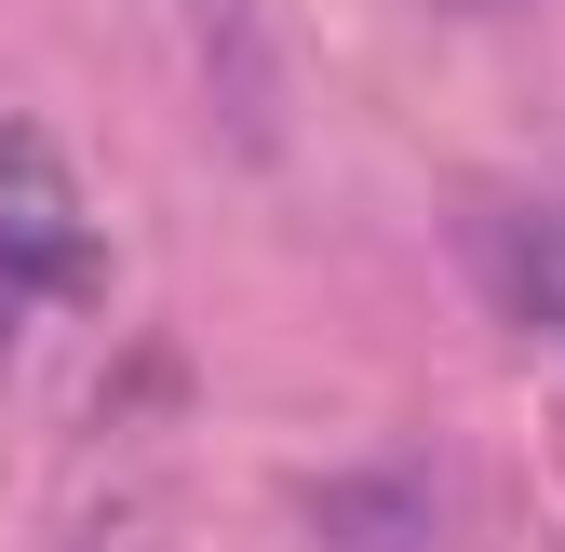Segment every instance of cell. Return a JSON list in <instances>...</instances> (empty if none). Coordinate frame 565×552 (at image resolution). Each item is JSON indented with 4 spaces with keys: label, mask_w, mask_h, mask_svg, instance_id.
Returning <instances> with one entry per match:
<instances>
[{
    "label": "cell",
    "mask_w": 565,
    "mask_h": 552,
    "mask_svg": "<svg viewBox=\"0 0 565 552\" xmlns=\"http://www.w3.org/2000/svg\"><path fill=\"white\" fill-rule=\"evenodd\" d=\"M458 256H471V284L499 297V323L565 337V216H552V202H471Z\"/></svg>",
    "instance_id": "obj_1"
},
{
    "label": "cell",
    "mask_w": 565,
    "mask_h": 552,
    "mask_svg": "<svg viewBox=\"0 0 565 552\" xmlns=\"http://www.w3.org/2000/svg\"><path fill=\"white\" fill-rule=\"evenodd\" d=\"M0 256L41 269V284H82V189L28 121H0Z\"/></svg>",
    "instance_id": "obj_2"
},
{
    "label": "cell",
    "mask_w": 565,
    "mask_h": 552,
    "mask_svg": "<svg viewBox=\"0 0 565 552\" xmlns=\"http://www.w3.org/2000/svg\"><path fill=\"white\" fill-rule=\"evenodd\" d=\"M310 539L323 552H431V471L417 458H364L337 486H310Z\"/></svg>",
    "instance_id": "obj_3"
},
{
    "label": "cell",
    "mask_w": 565,
    "mask_h": 552,
    "mask_svg": "<svg viewBox=\"0 0 565 552\" xmlns=\"http://www.w3.org/2000/svg\"><path fill=\"white\" fill-rule=\"evenodd\" d=\"M431 14H499V0H431Z\"/></svg>",
    "instance_id": "obj_4"
},
{
    "label": "cell",
    "mask_w": 565,
    "mask_h": 552,
    "mask_svg": "<svg viewBox=\"0 0 565 552\" xmlns=\"http://www.w3.org/2000/svg\"><path fill=\"white\" fill-rule=\"evenodd\" d=\"M552 445H565V404H552Z\"/></svg>",
    "instance_id": "obj_5"
},
{
    "label": "cell",
    "mask_w": 565,
    "mask_h": 552,
    "mask_svg": "<svg viewBox=\"0 0 565 552\" xmlns=\"http://www.w3.org/2000/svg\"><path fill=\"white\" fill-rule=\"evenodd\" d=\"M552 552H565V539H552Z\"/></svg>",
    "instance_id": "obj_6"
}]
</instances>
